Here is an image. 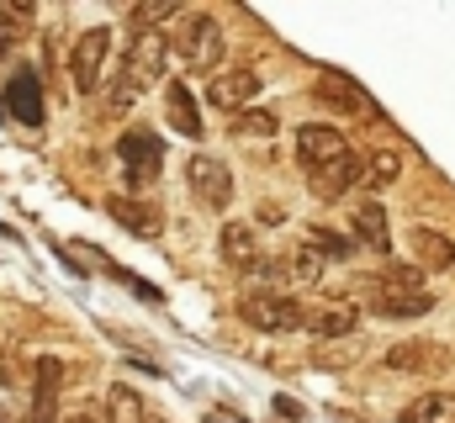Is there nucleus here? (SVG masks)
I'll return each instance as SVG.
<instances>
[{"label": "nucleus", "instance_id": "f257e3e1", "mask_svg": "<svg viewBox=\"0 0 455 423\" xmlns=\"http://www.w3.org/2000/svg\"><path fill=\"white\" fill-rule=\"evenodd\" d=\"M164 64H170V37L164 32H138L116 64L112 85H107V111H127L154 80H164Z\"/></svg>", "mask_w": 455, "mask_h": 423}, {"label": "nucleus", "instance_id": "f03ea898", "mask_svg": "<svg viewBox=\"0 0 455 423\" xmlns=\"http://www.w3.org/2000/svg\"><path fill=\"white\" fill-rule=\"evenodd\" d=\"M170 53L180 69H212L223 59V27L207 11H186L170 32Z\"/></svg>", "mask_w": 455, "mask_h": 423}, {"label": "nucleus", "instance_id": "7ed1b4c3", "mask_svg": "<svg viewBox=\"0 0 455 423\" xmlns=\"http://www.w3.org/2000/svg\"><path fill=\"white\" fill-rule=\"evenodd\" d=\"M112 27H91V32H80L75 37V53H69V75H75V91L80 96H96L101 85H112L107 80V64H112Z\"/></svg>", "mask_w": 455, "mask_h": 423}, {"label": "nucleus", "instance_id": "20e7f679", "mask_svg": "<svg viewBox=\"0 0 455 423\" xmlns=\"http://www.w3.org/2000/svg\"><path fill=\"white\" fill-rule=\"evenodd\" d=\"M238 317H243L254 333H291V328L307 323L302 302H291L286 291H243V297H238Z\"/></svg>", "mask_w": 455, "mask_h": 423}, {"label": "nucleus", "instance_id": "39448f33", "mask_svg": "<svg viewBox=\"0 0 455 423\" xmlns=\"http://www.w3.org/2000/svg\"><path fill=\"white\" fill-rule=\"evenodd\" d=\"M116 159H122L127 186H132V191H143V186H154V180H159V170H164V143H159V132L132 127V132H122V138H116Z\"/></svg>", "mask_w": 455, "mask_h": 423}, {"label": "nucleus", "instance_id": "423d86ee", "mask_svg": "<svg viewBox=\"0 0 455 423\" xmlns=\"http://www.w3.org/2000/svg\"><path fill=\"white\" fill-rule=\"evenodd\" d=\"M297 159H302V170H307V175H323V170H334L339 159H349V143H344L339 127L307 122V127L297 132Z\"/></svg>", "mask_w": 455, "mask_h": 423}, {"label": "nucleus", "instance_id": "0eeeda50", "mask_svg": "<svg viewBox=\"0 0 455 423\" xmlns=\"http://www.w3.org/2000/svg\"><path fill=\"white\" fill-rule=\"evenodd\" d=\"M186 175H191V191H196V202H202V207H218V212L233 207V175H228L223 159H212V154H196Z\"/></svg>", "mask_w": 455, "mask_h": 423}, {"label": "nucleus", "instance_id": "6e6552de", "mask_svg": "<svg viewBox=\"0 0 455 423\" xmlns=\"http://www.w3.org/2000/svg\"><path fill=\"white\" fill-rule=\"evenodd\" d=\"M445 365H451V355L440 344H429V339H408V344L387 349V371L392 376H440Z\"/></svg>", "mask_w": 455, "mask_h": 423}, {"label": "nucleus", "instance_id": "1a4fd4ad", "mask_svg": "<svg viewBox=\"0 0 455 423\" xmlns=\"http://www.w3.org/2000/svg\"><path fill=\"white\" fill-rule=\"evenodd\" d=\"M59 392H64V360L59 355H43L32 365V423H53Z\"/></svg>", "mask_w": 455, "mask_h": 423}, {"label": "nucleus", "instance_id": "9d476101", "mask_svg": "<svg viewBox=\"0 0 455 423\" xmlns=\"http://www.w3.org/2000/svg\"><path fill=\"white\" fill-rule=\"evenodd\" d=\"M5 101H11V116L21 122V127H43V116H48V106H43V85H37V75L32 69H11V80H5Z\"/></svg>", "mask_w": 455, "mask_h": 423}, {"label": "nucleus", "instance_id": "9b49d317", "mask_svg": "<svg viewBox=\"0 0 455 423\" xmlns=\"http://www.w3.org/2000/svg\"><path fill=\"white\" fill-rule=\"evenodd\" d=\"M107 217L116 227H127L132 238H159L164 233V212L154 202H138V196H107Z\"/></svg>", "mask_w": 455, "mask_h": 423}, {"label": "nucleus", "instance_id": "f8f14e48", "mask_svg": "<svg viewBox=\"0 0 455 423\" xmlns=\"http://www.w3.org/2000/svg\"><path fill=\"white\" fill-rule=\"evenodd\" d=\"M349 227H355V243H365L371 254H392V227H387V207L381 202H355L349 207Z\"/></svg>", "mask_w": 455, "mask_h": 423}, {"label": "nucleus", "instance_id": "ddd939ff", "mask_svg": "<svg viewBox=\"0 0 455 423\" xmlns=\"http://www.w3.org/2000/svg\"><path fill=\"white\" fill-rule=\"evenodd\" d=\"M318 96H323L329 106H339V111H349V116L360 111V116H371V122H381V106L371 101V96H365L355 80L334 75V69H323V75H318Z\"/></svg>", "mask_w": 455, "mask_h": 423}, {"label": "nucleus", "instance_id": "4468645a", "mask_svg": "<svg viewBox=\"0 0 455 423\" xmlns=\"http://www.w3.org/2000/svg\"><path fill=\"white\" fill-rule=\"evenodd\" d=\"M259 96V75L254 69H223L212 85H207V101L223 106V111H238V106H249Z\"/></svg>", "mask_w": 455, "mask_h": 423}, {"label": "nucleus", "instance_id": "2eb2a0df", "mask_svg": "<svg viewBox=\"0 0 455 423\" xmlns=\"http://www.w3.org/2000/svg\"><path fill=\"white\" fill-rule=\"evenodd\" d=\"M218 254H223V265H233V270H254L265 254H259V243H254V227L249 222H228L223 233H218Z\"/></svg>", "mask_w": 455, "mask_h": 423}, {"label": "nucleus", "instance_id": "dca6fc26", "mask_svg": "<svg viewBox=\"0 0 455 423\" xmlns=\"http://www.w3.org/2000/svg\"><path fill=\"white\" fill-rule=\"evenodd\" d=\"M408 243H413V259H419L424 270H455V238L451 233H440V227H413Z\"/></svg>", "mask_w": 455, "mask_h": 423}, {"label": "nucleus", "instance_id": "f3484780", "mask_svg": "<svg viewBox=\"0 0 455 423\" xmlns=\"http://www.w3.org/2000/svg\"><path fill=\"white\" fill-rule=\"evenodd\" d=\"M164 116L180 138H202V111H196V96L186 91V80H170L164 85Z\"/></svg>", "mask_w": 455, "mask_h": 423}, {"label": "nucleus", "instance_id": "a211bd4d", "mask_svg": "<svg viewBox=\"0 0 455 423\" xmlns=\"http://www.w3.org/2000/svg\"><path fill=\"white\" fill-rule=\"evenodd\" d=\"M381 317H424L435 313V291H392V286H376V302Z\"/></svg>", "mask_w": 455, "mask_h": 423}, {"label": "nucleus", "instance_id": "6ab92c4d", "mask_svg": "<svg viewBox=\"0 0 455 423\" xmlns=\"http://www.w3.org/2000/svg\"><path fill=\"white\" fill-rule=\"evenodd\" d=\"M307 328H313V339H318V344H339V339H355L360 313H355V307H323V313L307 317Z\"/></svg>", "mask_w": 455, "mask_h": 423}, {"label": "nucleus", "instance_id": "aec40b11", "mask_svg": "<svg viewBox=\"0 0 455 423\" xmlns=\"http://www.w3.org/2000/svg\"><path fill=\"white\" fill-rule=\"evenodd\" d=\"M397 423H455V392H424V397H413Z\"/></svg>", "mask_w": 455, "mask_h": 423}, {"label": "nucleus", "instance_id": "412c9836", "mask_svg": "<svg viewBox=\"0 0 455 423\" xmlns=\"http://www.w3.org/2000/svg\"><path fill=\"white\" fill-rule=\"evenodd\" d=\"M27 27H32V5H0V53L11 59L16 43H27Z\"/></svg>", "mask_w": 455, "mask_h": 423}, {"label": "nucleus", "instance_id": "4be33fe9", "mask_svg": "<svg viewBox=\"0 0 455 423\" xmlns=\"http://www.w3.org/2000/svg\"><path fill=\"white\" fill-rule=\"evenodd\" d=\"M397 175H403V154H392V148H376V154L365 159V180H360V186H365V191H381V186H392Z\"/></svg>", "mask_w": 455, "mask_h": 423}, {"label": "nucleus", "instance_id": "5701e85b", "mask_svg": "<svg viewBox=\"0 0 455 423\" xmlns=\"http://www.w3.org/2000/svg\"><path fill=\"white\" fill-rule=\"evenodd\" d=\"M323 265H329V259L302 238V249H291V259H286V275H291V286H313V281L323 275Z\"/></svg>", "mask_w": 455, "mask_h": 423}, {"label": "nucleus", "instance_id": "b1692460", "mask_svg": "<svg viewBox=\"0 0 455 423\" xmlns=\"http://www.w3.org/2000/svg\"><path fill=\"white\" fill-rule=\"evenodd\" d=\"M154 413H143V397L132 387H112L107 397V423H148Z\"/></svg>", "mask_w": 455, "mask_h": 423}, {"label": "nucleus", "instance_id": "393cba45", "mask_svg": "<svg viewBox=\"0 0 455 423\" xmlns=\"http://www.w3.org/2000/svg\"><path fill=\"white\" fill-rule=\"evenodd\" d=\"M307 243H313L323 259H349V254H355V238H339V233H329V227H313Z\"/></svg>", "mask_w": 455, "mask_h": 423}, {"label": "nucleus", "instance_id": "a878e982", "mask_svg": "<svg viewBox=\"0 0 455 423\" xmlns=\"http://www.w3.org/2000/svg\"><path fill=\"white\" fill-rule=\"evenodd\" d=\"M275 127H281L275 111H243V116L233 122V132H243V138H275Z\"/></svg>", "mask_w": 455, "mask_h": 423}, {"label": "nucleus", "instance_id": "bb28decb", "mask_svg": "<svg viewBox=\"0 0 455 423\" xmlns=\"http://www.w3.org/2000/svg\"><path fill=\"white\" fill-rule=\"evenodd\" d=\"M313 360H318L323 371H339V365H349V360H360V333H355V339H339L334 349H318Z\"/></svg>", "mask_w": 455, "mask_h": 423}, {"label": "nucleus", "instance_id": "cd10ccee", "mask_svg": "<svg viewBox=\"0 0 455 423\" xmlns=\"http://www.w3.org/2000/svg\"><path fill=\"white\" fill-rule=\"evenodd\" d=\"M376 286H392V291H424V286H419V270H413V265H392V270H387V275H381Z\"/></svg>", "mask_w": 455, "mask_h": 423}, {"label": "nucleus", "instance_id": "c85d7f7f", "mask_svg": "<svg viewBox=\"0 0 455 423\" xmlns=\"http://www.w3.org/2000/svg\"><path fill=\"white\" fill-rule=\"evenodd\" d=\"M16 381H21V355L5 349V360H0V387H16Z\"/></svg>", "mask_w": 455, "mask_h": 423}, {"label": "nucleus", "instance_id": "c756f323", "mask_svg": "<svg viewBox=\"0 0 455 423\" xmlns=\"http://www.w3.org/2000/svg\"><path fill=\"white\" fill-rule=\"evenodd\" d=\"M254 222H265V227H275V222H286V212L275 207V202H265V207L254 212Z\"/></svg>", "mask_w": 455, "mask_h": 423}, {"label": "nucleus", "instance_id": "7c9ffc66", "mask_svg": "<svg viewBox=\"0 0 455 423\" xmlns=\"http://www.w3.org/2000/svg\"><path fill=\"white\" fill-rule=\"evenodd\" d=\"M69 423H101V419L96 413H80V419H69Z\"/></svg>", "mask_w": 455, "mask_h": 423}, {"label": "nucleus", "instance_id": "2f4dec72", "mask_svg": "<svg viewBox=\"0 0 455 423\" xmlns=\"http://www.w3.org/2000/svg\"><path fill=\"white\" fill-rule=\"evenodd\" d=\"M148 423H164V419H148Z\"/></svg>", "mask_w": 455, "mask_h": 423}]
</instances>
